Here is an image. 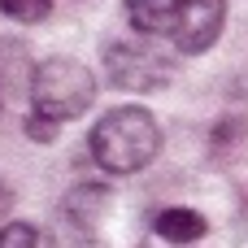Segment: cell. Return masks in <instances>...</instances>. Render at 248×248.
<instances>
[{"label":"cell","mask_w":248,"mask_h":248,"mask_svg":"<svg viewBox=\"0 0 248 248\" xmlns=\"http://www.w3.org/2000/svg\"><path fill=\"white\" fill-rule=\"evenodd\" d=\"M87 148L100 170L135 174L161 153V126L144 105H118V109L100 113V122L87 135Z\"/></svg>","instance_id":"1"},{"label":"cell","mask_w":248,"mask_h":248,"mask_svg":"<svg viewBox=\"0 0 248 248\" xmlns=\"http://www.w3.org/2000/svg\"><path fill=\"white\" fill-rule=\"evenodd\" d=\"M96 100V74L74 57H44L31 74V113L26 122L61 126L78 113H87Z\"/></svg>","instance_id":"2"},{"label":"cell","mask_w":248,"mask_h":248,"mask_svg":"<svg viewBox=\"0 0 248 248\" xmlns=\"http://www.w3.org/2000/svg\"><path fill=\"white\" fill-rule=\"evenodd\" d=\"M105 74L122 92H157V87L170 83L174 61L161 48H153L148 35H140V39H113L105 48Z\"/></svg>","instance_id":"3"},{"label":"cell","mask_w":248,"mask_h":248,"mask_svg":"<svg viewBox=\"0 0 248 248\" xmlns=\"http://www.w3.org/2000/svg\"><path fill=\"white\" fill-rule=\"evenodd\" d=\"M222 26H227V4L222 0H183V13H179L170 39H174L179 52L192 57V52L214 48L218 35H222Z\"/></svg>","instance_id":"4"},{"label":"cell","mask_w":248,"mask_h":248,"mask_svg":"<svg viewBox=\"0 0 248 248\" xmlns=\"http://www.w3.org/2000/svg\"><path fill=\"white\" fill-rule=\"evenodd\" d=\"M179 13H183V0H126V17H131L135 35H148V39L170 35Z\"/></svg>","instance_id":"5"},{"label":"cell","mask_w":248,"mask_h":248,"mask_svg":"<svg viewBox=\"0 0 248 248\" xmlns=\"http://www.w3.org/2000/svg\"><path fill=\"white\" fill-rule=\"evenodd\" d=\"M153 231L161 240H170V244H192V240H201L209 231V222L196 209H161L157 222H153Z\"/></svg>","instance_id":"6"},{"label":"cell","mask_w":248,"mask_h":248,"mask_svg":"<svg viewBox=\"0 0 248 248\" xmlns=\"http://www.w3.org/2000/svg\"><path fill=\"white\" fill-rule=\"evenodd\" d=\"M0 9H4V17L35 26V22H44L52 13V0H0Z\"/></svg>","instance_id":"7"},{"label":"cell","mask_w":248,"mask_h":248,"mask_svg":"<svg viewBox=\"0 0 248 248\" xmlns=\"http://www.w3.org/2000/svg\"><path fill=\"white\" fill-rule=\"evenodd\" d=\"M39 244V231L31 222H4L0 227V248H35Z\"/></svg>","instance_id":"8"},{"label":"cell","mask_w":248,"mask_h":248,"mask_svg":"<svg viewBox=\"0 0 248 248\" xmlns=\"http://www.w3.org/2000/svg\"><path fill=\"white\" fill-rule=\"evenodd\" d=\"M9 201H13V196H9V187H4V183H0V214H4V209H9Z\"/></svg>","instance_id":"9"}]
</instances>
